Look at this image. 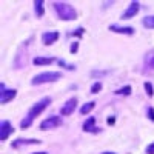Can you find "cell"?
Returning a JSON list of instances; mask_svg holds the SVG:
<instances>
[{"label": "cell", "instance_id": "d4e9b609", "mask_svg": "<svg viewBox=\"0 0 154 154\" xmlns=\"http://www.w3.org/2000/svg\"><path fill=\"white\" fill-rule=\"evenodd\" d=\"M114 123H116L114 117H108V125H114Z\"/></svg>", "mask_w": 154, "mask_h": 154}, {"label": "cell", "instance_id": "52a82bcc", "mask_svg": "<svg viewBox=\"0 0 154 154\" xmlns=\"http://www.w3.org/2000/svg\"><path fill=\"white\" fill-rule=\"evenodd\" d=\"M57 40H59V32L57 31H48V32H43V35H42L43 45H53Z\"/></svg>", "mask_w": 154, "mask_h": 154}, {"label": "cell", "instance_id": "7c38bea8", "mask_svg": "<svg viewBox=\"0 0 154 154\" xmlns=\"http://www.w3.org/2000/svg\"><path fill=\"white\" fill-rule=\"evenodd\" d=\"M56 59L54 57H34L32 59V63L37 66H43V65H51V63H54Z\"/></svg>", "mask_w": 154, "mask_h": 154}, {"label": "cell", "instance_id": "cb8c5ba5", "mask_svg": "<svg viewBox=\"0 0 154 154\" xmlns=\"http://www.w3.org/2000/svg\"><path fill=\"white\" fill-rule=\"evenodd\" d=\"M148 65H149L151 68H154V57H151V59L148 60Z\"/></svg>", "mask_w": 154, "mask_h": 154}, {"label": "cell", "instance_id": "4fadbf2b", "mask_svg": "<svg viewBox=\"0 0 154 154\" xmlns=\"http://www.w3.org/2000/svg\"><path fill=\"white\" fill-rule=\"evenodd\" d=\"M20 143H26V145H35V143H40V140H37V139H17L14 143H12V146L17 148Z\"/></svg>", "mask_w": 154, "mask_h": 154}, {"label": "cell", "instance_id": "ba28073f", "mask_svg": "<svg viewBox=\"0 0 154 154\" xmlns=\"http://www.w3.org/2000/svg\"><path fill=\"white\" fill-rule=\"evenodd\" d=\"M16 94H17L16 89H3V91H0V103L2 105L8 103L9 100H12L16 97Z\"/></svg>", "mask_w": 154, "mask_h": 154}, {"label": "cell", "instance_id": "e0dca14e", "mask_svg": "<svg viewBox=\"0 0 154 154\" xmlns=\"http://www.w3.org/2000/svg\"><path fill=\"white\" fill-rule=\"evenodd\" d=\"M131 86L130 85H126V86H123V88H120V89H117V91H116V94L117 96H130L131 94Z\"/></svg>", "mask_w": 154, "mask_h": 154}, {"label": "cell", "instance_id": "5b68a950", "mask_svg": "<svg viewBox=\"0 0 154 154\" xmlns=\"http://www.w3.org/2000/svg\"><path fill=\"white\" fill-rule=\"evenodd\" d=\"M75 106H77V99H75V97H71L69 100L65 102V105L60 108V114H62V116H69V114L74 112Z\"/></svg>", "mask_w": 154, "mask_h": 154}, {"label": "cell", "instance_id": "6da1fadb", "mask_svg": "<svg viewBox=\"0 0 154 154\" xmlns=\"http://www.w3.org/2000/svg\"><path fill=\"white\" fill-rule=\"evenodd\" d=\"M54 8H56V12H57V16L62 19V20H65V22H69V20H74L77 17V12L75 9L65 3V2H56L54 3Z\"/></svg>", "mask_w": 154, "mask_h": 154}, {"label": "cell", "instance_id": "8992f818", "mask_svg": "<svg viewBox=\"0 0 154 154\" xmlns=\"http://www.w3.org/2000/svg\"><path fill=\"white\" fill-rule=\"evenodd\" d=\"M14 131V128H12V125L8 122V120H3L2 123H0V140H6L8 136Z\"/></svg>", "mask_w": 154, "mask_h": 154}, {"label": "cell", "instance_id": "2e32d148", "mask_svg": "<svg viewBox=\"0 0 154 154\" xmlns=\"http://www.w3.org/2000/svg\"><path fill=\"white\" fill-rule=\"evenodd\" d=\"M142 25L148 29H154V16H148L142 20Z\"/></svg>", "mask_w": 154, "mask_h": 154}, {"label": "cell", "instance_id": "30bf717a", "mask_svg": "<svg viewBox=\"0 0 154 154\" xmlns=\"http://www.w3.org/2000/svg\"><path fill=\"white\" fill-rule=\"evenodd\" d=\"M139 9H140L139 2H131V5L128 6V9L122 14V19H131V17H134L137 12H139Z\"/></svg>", "mask_w": 154, "mask_h": 154}, {"label": "cell", "instance_id": "3957f363", "mask_svg": "<svg viewBox=\"0 0 154 154\" xmlns=\"http://www.w3.org/2000/svg\"><path fill=\"white\" fill-rule=\"evenodd\" d=\"M49 103H51V99H49V97H43L40 102H37L35 105H32V108L29 109V112H28L26 117L32 122V120H34V119H35L37 116L40 114V112H42V111H43L46 106H49Z\"/></svg>", "mask_w": 154, "mask_h": 154}, {"label": "cell", "instance_id": "9a60e30c", "mask_svg": "<svg viewBox=\"0 0 154 154\" xmlns=\"http://www.w3.org/2000/svg\"><path fill=\"white\" fill-rule=\"evenodd\" d=\"M34 6H35V14H37V17H42L43 12H45V9H43V2H42V0H35Z\"/></svg>", "mask_w": 154, "mask_h": 154}, {"label": "cell", "instance_id": "9c48e42d", "mask_svg": "<svg viewBox=\"0 0 154 154\" xmlns=\"http://www.w3.org/2000/svg\"><path fill=\"white\" fill-rule=\"evenodd\" d=\"M109 31L117 32V34H126V35H133L136 32V29L131 28V26H119V25H111Z\"/></svg>", "mask_w": 154, "mask_h": 154}, {"label": "cell", "instance_id": "484cf974", "mask_svg": "<svg viewBox=\"0 0 154 154\" xmlns=\"http://www.w3.org/2000/svg\"><path fill=\"white\" fill-rule=\"evenodd\" d=\"M102 154H116V152H111V151H105V152H102Z\"/></svg>", "mask_w": 154, "mask_h": 154}, {"label": "cell", "instance_id": "277c9868", "mask_svg": "<svg viewBox=\"0 0 154 154\" xmlns=\"http://www.w3.org/2000/svg\"><path fill=\"white\" fill-rule=\"evenodd\" d=\"M62 125V119L59 116H51V117L45 119L40 123V130H51V128H57Z\"/></svg>", "mask_w": 154, "mask_h": 154}, {"label": "cell", "instance_id": "4316f807", "mask_svg": "<svg viewBox=\"0 0 154 154\" xmlns=\"http://www.w3.org/2000/svg\"><path fill=\"white\" fill-rule=\"evenodd\" d=\"M34 154H46L45 151H40V152H34Z\"/></svg>", "mask_w": 154, "mask_h": 154}, {"label": "cell", "instance_id": "ffe728a7", "mask_svg": "<svg viewBox=\"0 0 154 154\" xmlns=\"http://www.w3.org/2000/svg\"><path fill=\"white\" fill-rule=\"evenodd\" d=\"M83 32H85V29H83V28H79V29H75V31L72 32V35H77V37H82V35H83Z\"/></svg>", "mask_w": 154, "mask_h": 154}, {"label": "cell", "instance_id": "8fae6325", "mask_svg": "<svg viewBox=\"0 0 154 154\" xmlns=\"http://www.w3.org/2000/svg\"><path fill=\"white\" fill-rule=\"evenodd\" d=\"M83 131L86 133H99L100 130L96 128V117H88L83 123Z\"/></svg>", "mask_w": 154, "mask_h": 154}, {"label": "cell", "instance_id": "ac0fdd59", "mask_svg": "<svg viewBox=\"0 0 154 154\" xmlns=\"http://www.w3.org/2000/svg\"><path fill=\"white\" fill-rule=\"evenodd\" d=\"M145 91H146V94L149 96V97H152L154 96V88H152V85L149 83V82H145Z\"/></svg>", "mask_w": 154, "mask_h": 154}, {"label": "cell", "instance_id": "603a6c76", "mask_svg": "<svg viewBox=\"0 0 154 154\" xmlns=\"http://www.w3.org/2000/svg\"><path fill=\"white\" fill-rule=\"evenodd\" d=\"M77 48H79V43H72V46H71V53H75V51H77Z\"/></svg>", "mask_w": 154, "mask_h": 154}, {"label": "cell", "instance_id": "d6986e66", "mask_svg": "<svg viewBox=\"0 0 154 154\" xmlns=\"http://www.w3.org/2000/svg\"><path fill=\"white\" fill-rule=\"evenodd\" d=\"M100 89H102V83H100V82H94V85L91 86V93H93V94H97Z\"/></svg>", "mask_w": 154, "mask_h": 154}, {"label": "cell", "instance_id": "7402d4cb", "mask_svg": "<svg viewBox=\"0 0 154 154\" xmlns=\"http://www.w3.org/2000/svg\"><path fill=\"white\" fill-rule=\"evenodd\" d=\"M146 154H154V142L148 145V148H146Z\"/></svg>", "mask_w": 154, "mask_h": 154}, {"label": "cell", "instance_id": "44dd1931", "mask_svg": "<svg viewBox=\"0 0 154 154\" xmlns=\"http://www.w3.org/2000/svg\"><path fill=\"white\" fill-rule=\"evenodd\" d=\"M148 117H149V120H152L154 122V108H148Z\"/></svg>", "mask_w": 154, "mask_h": 154}, {"label": "cell", "instance_id": "7a4b0ae2", "mask_svg": "<svg viewBox=\"0 0 154 154\" xmlns=\"http://www.w3.org/2000/svg\"><path fill=\"white\" fill-rule=\"evenodd\" d=\"M60 77H62V72H59V71H46V72L34 75L32 80H31V85H42V83L57 82Z\"/></svg>", "mask_w": 154, "mask_h": 154}, {"label": "cell", "instance_id": "5bb4252c", "mask_svg": "<svg viewBox=\"0 0 154 154\" xmlns=\"http://www.w3.org/2000/svg\"><path fill=\"white\" fill-rule=\"evenodd\" d=\"M94 106H96V102H88V103H85L82 108H80V114H88V112H91L93 109H94Z\"/></svg>", "mask_w": 154, "mask_h": 154}]
</instances>
